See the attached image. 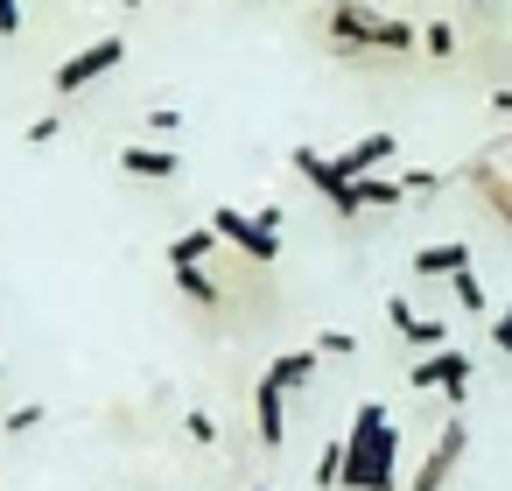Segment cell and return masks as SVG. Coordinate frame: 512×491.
<instances>
[{"label": "cell", "mask_w": 512, "mask_h": 491, "mask_svg": "<svg viewBox=\"0 0 512 491\" xmlns=\"http://www.w3.org/2000/svg\"><path fill=\"white\" fill-rule=\"evenodd\" d=\"M463 176L477 183V204H484V211H491V218H498V225L512 232V183H505V169H498L491 155H477V162H470Z\"/></svg>", "instance_id": "obj_7"}, {"label": "cell", "mask_w": 512, "mask_h": 491, "mask_svg": "<svg viewBox=\"0 0 512 491\" xmlns=\"http://www.w3.org/2000/svg\"><path fill=\"white\" fill-rule=\"evenodd\" d=\"M57 134H64V120H57V113H43V120H29V134H22V141H29V148H50Z\"/></svg>", "instance_id": "obj_20"}, {"label": "cell", "mask_w": 512, "mask_h": 491, "mask_svg": "<svg viewBox=\"0 0 512 491\" xmlns=\"http://www.w3.org/2000/svg\"><path fill=\"white\" fill-rule=\"evenodd\" d=\"M421 43H428L435 57H449V50H456V29H449V22H428V29H421Z\"/></svg>", "instance_id": "obj_23"}, {"label": "cell", "mask_w": 512, "mask_h": 491, "mask_svg": "<svg viewBox=\"0 0 512 491\" xmlns=\"http://www.w3.org/2000/svg\"><path fill=\"white\" fill-rule=\"evenodd\" d=\"M176 127H183L176 106H155V113H148V134H176Z\"/></svg>", "instance_id": "obj_24"}, {"label": "cell", "mask_w": 512, "mask_h": 491, "mask_svg": "<svg viewBox=\"0 0 512 491\" xmlns=\"http://www.w3.org/2000/svg\"><path fill=\"white\" fill-rule=\"evenodd\" d=\"M0 36H22V0H0Z\"/></svg>", "instance_id": "obj_26"}, {"label": "cell", "mask_w": 512, "mask_h": 491, "mask_svg": "<svg viewBox=\"0 0 512 491\" xmlns=\"http://www.w3.org/2000/svg\"><path fill=\"white\" fill-rule=\"evenodd\" d=\"M281 407H288V393L260 372V386H253V428H260V442H267V449H281V442H288V414H281Z\"/></svg>", "instance_id": "obj_8"}, {"label": "cell", "mask_w": 512, "mask_h": 491, "mask_svg": "<svg viewBox=\"0 0 512 491\" xmlns=\"http://www.w3.org/2000/svg\"><path fill=\"white\" fill-rule=\"evenodd\" d=\"M295 169H302V176H309V183H316V190H323V197H330V204H337V197H344V190H351V183H344V176H337V162H323V155H316V148H295Z\"/></svg>", "instance_id": "obj_14"}, {"label": "cell", "mask_w": 512, "mask_h": 491, "mask_svg": "<svg viewBox=\"0 0 512 491\" xmlns=\"http://www.w3.org/2000/svg\"><path fill=\"white\" fill-rule=\"evenodd\" d=\"M386 323H393L414 351H442V344H449V323H442V316H414L407 295H386Z\"/></svg>", "instance_id": "obj_6"}, {"label": "cell", "mask_w": 512, "mask_h": 491, "mask_svg": "<svg viewBox=\"0 0 512 491\" xmlns=\"http://www.w3.org/2000/svg\"><path fill=\"white\" fill-rule=\"evenodd\" d=\"M169 274H176V288H183V295H190V302H204V309H211V302H218V295H225V288H218V281H211V274H204V267H169Z\"/></svg>", "instance_id": "obj_16"}, {"label": "cell", "mask_w": 512, "mask_h": 491, "mask_svg": "<svg viewBox=\"0 0 512 491\" xmlns=\"http://www.w3.org/2000/svg\"><path fill=\"white\" fill-rule=\"evenodd\" d=\"M120 169H127L134 183H176V169H183V162H176L169 148H127V155H120Z\"/></svg>", "instance_id": "obj_10"}, {"label": "cell", "mask_w": 512, "mask_h": 491, "mask_svg": "<svg viewBox=\"0 0 512 491\" xmlns=\"http://www.w3.org/2000/svg\"><path fill=\"white\" fill-rule=\"evenodd\" d=\"M211 253H218V232H211V225H204V232H183V239H169V246H162V260H169V267H204Z\"/></svg>", "instance_id": "obj_11"}, {"label": "cell", "mask_w": 512, "mask_h": 491, "mask_svg": "<svg viewBox=\"0 0 512 491\" xmlns=\"http://www.w3.org/2000/svg\"><path fill=\"white\" fill-rule=\"evenodd\" d=\"M0 372H8V365H0Z\"/></svg>", "instance_id": "obj_32"}, {"label": "cell", "mask_w": 512, "mask_h": 491, "mask_svg": "<svg viewBox=\"0 0 512 491\" xmlns=\"http://www.w3.org/2000/svg\"><path fill=\"white\" fill-rule=\"evenodd\" d=\"M505 323H512V309H505Z\"/></svg>", "instance_id": "obj_31"}, {"label": "cell", "mask_w": 512, "mask_h": 491, "mask_svg": "<svg viewBox=\"0 0 512 491\" xmlns=\"http://www.w3.org/2000/svg\"><path fill=\"white\" fill-rule=\"evenodd\" d=\"M36 428H43V407H36V400L8 407V435H36Z\"/></svg>", "instance_id": "obj_19"}, {"label": "cell", "mask_w": 512, "mask_h": 491, "mask_svg": "<svg viewBox=\"0 0 512 491\" xmlns=\"http://www.w3.org/2000/svg\"><path fill=\"white\" fill-rule=\"evenodd\" d=\"M491 113H505V120H512V85H498V92H491Z\"/></svg>", "instance_id": "obj_28"}, {"label": "cell", "mask_w": 512, "mask_h": 491, "mask_svg": "<svg viewBox=\"0 0 512 491\" xmlns=\"http://www.w3.org/2000/svg\"><path fill=\"white\" fill-rule=\"evenodd\" d=\"M491 344H498V351H505V358H512V323H505V316H498V323H491Z\"/></svg>", "instance_id": "obj_27"}, {"label": "cell", "mask_w": 512, "mask_h": 491, "mask_svg": "<svg viewBox=\"0 0 512 491\" xmlns=\"http://www.w3.org/2000/svg\"><path fill=\"white\" fill-rule=\"evenodd\" d=\"M323 22H330V43H337V50H386V57H400V50L421 43L414 22H386V15L358 8V0H330Z\"/></svg>", "instance_id": "obj_2"}, {"label": "cell", "mask_w": 512, "mask_h": 491, "mask_svg": "<svg viewBox=\"0 0 512 491\" xmlns=\"http://www.w3.org/2000/svg\"><path fill=\"white\" fill-rule=\"evenodd\" d=\"M449 302L463 309V316H484V281L463 267V274H449Z\"/></svg>", "instance_id": "obj_17"}, {"label": "cell", "mask_w": 512, "mask_h": 491, "mask_svg": "<svg viewBox=\"0 0 512 491\" xmlns=\"http://www.w3.org/2000/svg\"><path fill=\"white\" fill-rule=\"evenodd\" d=\"M344 491H400V428L386 421L379 400L351 414L344 435Z\"/></svg>", "instance_id": "obj_1"}, {"label": "cell", "mask_w": 512, "mask_h": 491, "mask_svg": "<svg viewBox=\"0 0 512 491\" xmlns=\"http://www.w3.org/2000/svg\"><path fill=\"white\" fill-rule=\"evenodd\" d=\"M211 232H218L239 260H253V267H267V260L281 253V232H274L260 211H239V204H218V211H211Z\"/></svg>", "instance_id": "obj_3"}, {"label": "cell", "mask_w": 512, "mask_h": 491, "mask_svg": "<svg viewBox=\"0 0 512 491\" xmlns=\"http://www.w3.org/2000/svg\"><path fill=\"white\" fill-rule=\"evenodd\" d=\"M316 358H323V351H281V358L267 365V379H274L281 393H295V386H309V379H316Z\"/></svg>", "instance_id": "obj_13"}, {"label": "cell", "mask_w": 512, "mask_h": 491, "mask_svg": "<svg viewBox=\"0 0 512 491\" xmlns=\"http://www.w3.org/2000/svg\"><path fill=\"white\" fill-rule=\"evenodd\" d=\"M442 400L463 414V400H470V358L463 351H442Z\"/></svg>", "instance_id": "obj_15"}, {"label": "cell", "mask_w": 512, "mask_h": 491, "mask_svg": "<svg viewBox=\"0 0 512 491\" xmlns=\"http://www.w3.org/2000/svg\"><path fill=\"white\" fill-rule=\"evenodd\" d=\"M435 183H442V176H435V169H414V176H400V190H407V197H428V190H435Z\"/></svg>", "instance_id": "obj_25"}, {"label": "cell", "mask_w": 512, "mask_h": 491, "mask_svg": "<svg viewBox=\"0 0 512 491\" xmlns=\"http://www.w3.org/2000/svg\"><path fill=\"white\" fill-rule=\"evenodd\" d=\"M463 449H470V421L449 407V421H442V435H435V449L421 456V470H414V484H407V491H442V484H449V470L463 463Z\"/></svg>", "instance_id": "obj_5"}, {"label": "cell", "mask_w": 512, "mask_h": 491, "mask_svg": "<svg viewBox=\"0 0 512 491\" xmlns=\"http://www.w3.org/2000/svg\"><path fill=\"white\" fill-rule=\"evenodd\" d=\"M183 428H190V442H204V449L218 442V421H211L204 407H190V414H183Z\"/></svg>", "instance_id": "obj_22"}, {"label": "cell", "mask_w": 512, "mask_h": 491, "mask_svg": "<svg viewBox=\"0 0 512 491\" xmlns=\"http://www.w3.org/2000/svg\"><path fill=\"white\" fill-rule=\"evenodd\" d=\"M393 148H400V134H365L358 148H344V155H330V162H337L344 183H358V176H372L379 162H393Z\"/></svg>", "instance_id": "obj_9"}, {"label": "cell", "mask_w": 512, "mask_h": 491, "mask_svg": "<svg viewBox=\"0 0 512 491\" xmlns=\"http://www.w3.org/2000/svg\"><path fill=\"white\" fill-rule=\"evenodd\" d=\"M316 484H323V491L344 484V442H323V456H316Z\"/></svg>", "instance_id": "obj_18"}, {"label": "cell", "mask_w": 512, "mask_h": 491, "mask_svg": "<svg viewBox=\"0 0 512 491\" xmlns=\"http://www.w3.org/2000/svg\"><path fill=\"white\" fill-rule=\"evenodd\" d=\"M127 8H141V0H127Z\"/></svg>", "instance_id": "obj_30"}, {"label": "cell", "mask_w": 512, "mask_h": 491, "mask_svg": "<svg viewBox=\"0 0 512 491\" xmlns=\"http://www.w3.org/2000/svg\"><path fill=\"white\" fill-rule=\"evenodd\" d=\"M316 351H323V358H351V351H358V337H351V330H323V337H316Z\"/></svg>", "instance_id": "obj_21"}, {"label": "cell", "mask_w": 512, "mask_h": 491, "mask_svg": "<svg viewBox=\"0 0 512 491\" xmlns=\"http://www.w3.org/2000/svg\"><path fill=\"white\" fill-rule=\"evenodd\" d=\"M463 267H470V246H421L414 253V274H428V281H449Z\"/></svg>", "instance_id": "obj_12"}, {"label": "cell", "mask_w": 512, "mask_h": 491, "mask_svg": "<svg viewBox=\"0 0 512 491\" xmlns=\"http://www.w3.org/2000/svg\"><path fill=\"white\" fill-rule=\"evenodd\" d=\"M120 57H127V43H120V36H99V43H85L78 57H64L50 85H57L64 99H78V92H92V85H99L106 71H120Z\"/></svg>", "instance_id": "obj_4"}, {"label": "cell", "mask_w": 512, "mask_h": 491, "mask_svg": "<svg viewBox=\"0 0 512 491\" xmlns=\"http://www.w3.org/2000/svg\"><path fill=\"white\" fill-rule=\"evenodd\" d=\"M498 169H505V183H512V155H505V162H498Z\"/></svg>", "instance_id": "obj_29"}]
</instances>
